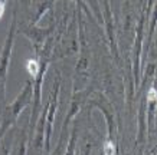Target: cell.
I'll return each instance as SVG.
<instances>
[{
	"mask_svg": "<svg viewBox=\"0 0 157 155\" xmlns=\"http://www.w3.org/2000/svg\"><path fill=\"white\" fill-rule=\"evenodd\" d=\"M26 69H28V72L32 76H33V78H36V75L39 73V65H38V62L33 61V59L28 61V63H26Z\"/></svg>",
	"mask_w": 157,
	"mask_h": 155,
	"instance_id": "cell-1",
	"label": "cell"
},
{
	"mask_svg": "<svg viewBox=\"0 0 157 155\" xmlns=\"http://www.w3.org/2000/svg\"><path fill=\"white\" fill-rule=\"evenodd\" d=\"M104 152H105V155H114V154H115V146H114V144H113L111 141L105 142V145H104Z\"/></svg>",
	"mask_w": 157,
	"mask_h": 155,
	"instance_id": "cell-2",
	"label": "cell"
},
{
	"mask_svg": "<svg viewBox=\"0 0 157 155\" xmlns=\"http://www.w3.org/2000/svg\"><path fill=\"white\" fill-rule=\"evenodd\" d=\"M156 95H157L156 89H151L148 92V101H156Z\"/></svg>",
	"mask_w": 157,
	"mask_h": 155,
	"instance_id": "cell-3",
	"label": "cell"
},
{
	"mask_svg": "<svg viewBox=\"0 0 157 155\" xmlns=\"http://www.w3.org/2000/svg\"><path fill=\"white\" fill-rule=\"evenodd\" d=\"M5 7H6V3L5 2H0V19H2V16L5 13Z\"/></svg>",
	"mask_w": 157,
	"mask_h": 155,
	"instance_id": "cell-4",
	"label": "cell"
}]
</instances>
